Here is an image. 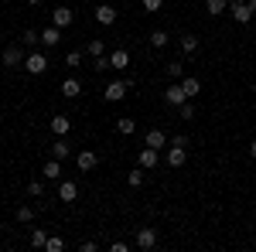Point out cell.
<instances>
[{
    "label": "cell",
    "mask_w": 256,
    "mask_h": 252,
    "mask_svg": "<svg viewBox=\"0 0 256 252\" xmlns=\"http://www.w3.org/2000/svg\"><path fill=\"white\" fill-rule=\"evenodd\" d=\"M28 3H31V7H41V3H44V0H28Z\"/></svg>",
    "instance_id": "obj_40"
},
{
    "label": "cell",
    "mask_w": 256,
    "mask_h": 252,
    "mask_svg": "<svg viewBox=\"0 0 256 252\" xmlns=\"http://www.w3.org/2000/svg\"><path fill=\"white\" fill-rule=\"evenodd\" d=\"M110 68H116V72H126V68H130V51H126V48H116V51H110Z\"/></svg>",
    "instance_id": "obj_13"
},
{
    "label": "cell",
    "mask_w": 256,
    "mask_h": 252,
    "mask_svg": "<svg viewBox=\"0 0 256 252\" xmlns=\"http://www.w3.org/2000/svg\"><path fill=\"white\" fill-rule=\"evenodd\" d=\"M110 252H130V246H126V242H120V239H116V242L110 246Z\"/></svg>",
    "instance_id": "obj_37"
},
{
    "label": "cell",
    "mask_w": 256,
    "mask_h": 252,
    "mask_svg": "<svg viewBox=\"0 0 256 252\" xmlns=\"http://www.w3.org/2000/svg\"><path fill=\"white\" fill-rule=\"evenodd\" d=\"M58 41H62V27H55V24L41 27V48H55Z\"/></svg>",
    "instance_id": "obj_15"
},
{
    "label": "cell",
    "mask_w": 256,
    "mask_h": 252,
    "mask_svg": "<svg viewBox=\"0 0 256 252\" xmlns=\"http://www.w3.org/2000/svg\"><path fill=\"white\" fill-rule=\"evenodd\" d=\"M18 222L20 225H31V222H34V208H31V205H20L18 208Z\"/></svg>",
    "instance_id": "obj_29"
},
{
    "label": "cell",
    "mask_w": 256,
    "mask_h": 252,
    "mask_svg": "<svg viewBox=\"0 0 256 252\" xmlns=\"http://www.w3.org/2000/svg\"><path fill=\"white\" fill-rule=\"evenodd\" d=\"M229 14H232L236 24H250V20H253V10H250L246 0H229Z\"/></svg>",
    "instance_id": "obj_4"
},
{
    "label": "cell",
    "mask_w": 256,
    "mask_h": 252,
    "mask_svg": "<svg viewBox=\"0 0 256 252\" xmlns=\"http://www.w3.org/2000/svg\"><path fill=\"white\" fill-rule=\"evenodd\" d=\"M158 246V229H137V249L150 252Z\"/></svg>",
    "instance_id": "obj_11"
},
{
    "label": "cell",
    "mask_w": 256,
    "mask_h": 252,
    "mask_svg": "<svg viewBox=\"0 0 256 252\" xmlns=\"http://www.w3.org/2000/svg\"><path fill=\"white\" fill-rule=\"evenodd\" d=\"M65 65H68V68H79L82 65V51H68V55H65Z\"/></svg>",
    "instance_id": "obj_33"
},
{
    "label": "cell",
    "mask_w": 256,
    "mask_h": 252,
    "mask_svg": "<svg viewBox=\"0 0 256 252\" xmlns=\"http://www.w3.org/2000/svg\"><path fill=\"white\" fill-rule=\"evenodd\" d=\"M48 154L55 157V160H65V157L72 154V147H68V136H55V143L48 147Z\"/></svg>",
    "instance_id": "obj_16"
},
{
    "label": "cell",
    "mask_w": 256,
    "mask_h": 252,
    "mask_svg": "<svg viewBox=\"0 0 256 252\" xmlns=\"http://www.w3.org/2000/svg\"><path fill=\"white\" fill-rule=\"evenodd\" d=\"M137 164L144 167V171H154V167L160 164V150H154V147H144V150L137 154Z\"/></svg>",
    "instance_id": "obj_7"
},
{
    "label": "cell",
    "mask_w": 256,
    "mask_h": 252,
    "mask_svg": "<svg viewBox=\"0 0 256 252\" xmlns=\"http://www.w3.org/2000/svg\"><path fill=\"white\" fill-rule=\"evenodd\" d=\"M164 160H168V167H171V171L184 167V164H188V147H174V143H168V154H164Z\"/></svg>",
    "instance_id": "obj_3"
},
{
    "label": "cell",
    "mask_w": 256,
    "mask_h": 252,
    "mask_svg": "<svg viewBox=\"0 0 256 252\" xmlns=\"http://www.w3.org/2000/svg\"><path fill=\"white\" fill-rule=\"evenodd\" d=\"M48 65H52V61H48L44 51H28V58H24V72H28V75H44Z\"/></svg>",
    "instance_id": "obj_2"
},
{
    "label": "cell",
    "mask_w": 256,
    "mask_h": 252,
    "mask_svg": "<svg viewBox=\"0 0 256 252\" xmlns=\"http://www.w3.org/2000/svg\"><path fill=\"white\" fill-rule=\"evenodd\" d=\"M62 96L65 99H79L82 96V82L79 78H65V82H62Z\"/></svg>",
    "instance_id": "obj_19"
},
{
    "label": "cell",
    "mask_w": 256,
    "mask_h": 252,
    "mask_svg": "<svg viewBox=\"0 0 256 252\" xmlns=\"http://www.w3.org/2000/svg\"><path fill=\"white\" fill-rule=\"evenodd\" d=\"M164 72H168L171 82H181V78H184V65H181V61H171V65H164Z\"/></svg>",
    "instance_id": "obj_25"
},
{
    "label": "cell",
    "mask_w": 256,
    "mask_h": 252,
    "mask_svg": "<svg viewBox=\"0 0 256 252\" xmlns=\"http://www.w3.org/2000/svg\"><path fill=\"white\" fill-rule=\"evenodd\" d=\"M76 198H79V184H76V181H58V201L72 205Z\"/></svg>",
    "instance_id": "obj_12"
},
{
    "label": "cell",
    "mask_w": 256,
    "mask_h": 252,
    "mask_svg": "<svg viewBox=\"0 0 256 252\" xmlns=\"http://www.w3.org/2000/svg\"><path fill=\"white\" fill-rule=\"evenodd\" d=\"M41 177H44V181H62V160L48 157V160H44V167H41Z\"/></svg>",
    "instance_id": "obj_17"
},
{
    "label": "cell",
    "mask_w": 256,
    "mask_h": 252,
    "mask_svg": "<svg viewBox=\"0 0 256 252\" xmlns=\"http://www.w3.org/2000/svg\"><path fill=\"white\" fill-rule=\"evenodd\" d=\"M20 44H24V48H38V44H41V31H34V27H28V31L20 34Z\"/></svg>",
    "instance_id": "obj_23"
},
{
    "label": "cell",
    "mask_w": 256,
    "mask_h": 252,
    "mask_svg": "<svg viewBox=\"0 0 256 252\" xmlns=\"http://www.w3.org/2000/svg\"><path fill=\"white\" fill-rule=\"evenodd\" d=\"M44 249H48V252H62V249H65V239H62V235H48Z\"/></svg>",
    "instance_id": "obj_31"
},
{
    "label": "cell",
    "mask_w": 256,
    "mask_h": 252,
    "mask_svg": "<svg viewBox=\"0 0 256 252\" xmlns=\"http://www.w3.org/2000/svg\"><path fill=\"white\" fill-rule=\"evenodd\" d=\"M92 17H96L102 27H113V24H116V7H113V3H99L96 10H92Z\"/></svg>",
    "instance_id": "obj_6"
},
{
    "label": "cell",
    "mask_w": 256,
    "mask_h": 252,
    "mask_svg": "<svg viewBox=\"0 0 256 252\" xmlns=\"http://www.w3.org/2000/svg\"><path fill=\"white\" fill-rule=\"evenodd\" d=\"M140 3H144V10H147V14H158L160 7H164V0H140Z\"/></svg>",
    "instance_id": "obj_35"
},
{
    "label": "cell",
    "mask_w": 256,
    "mask_h": 252,
    "mask_svg": "<svg viewBox=\"0 0 256 252\" xmlns=\"http://www.w3.org/2000/svg\"><path fill=\"white\" fill-rule=\"evenodd\" d=\"M246 3H250V10H253V14H256V0H246Z\"/></svg>",
    "instance_id": "obj_41"
},
{
    "label": "cell",
    "mask_w": 256,
    "mask_h": 252,
    "mask_svg": "<svg viewBox=\"0 0 256 252\" xmlns=\"http://www.w3.org/2000/svg\"><path fill=\"white\" fill-rule=\"evenodd\" d=\"M181 89H184V96H188V99H195L198 92H202V78L184 75V78H181Z\"/></svg>",
    "instance_id": "obj_20"
},
{
    "label": "cell",
    "mask_w": 256,
    "mask_h": 252,
    "mask_svg": "<svg viewBox=\"0 0 256 252\" xmlns=\"http://www.w3.org/2000/svg\"><path fill=\"white\" fill-rule=\"evenodd\" d=\"M250 157H253V160H256V140H253V143H250Z\"/></svg>",
    "instance_id": "obj_39"
},
{
    "label": "cell",
    "mask_w": 256,
    "mask_h": 252,
    "mask_svg": "<svg viewBox=\"0 0 256 252\" xmlns=\"http://www.w3.org/2000/svg\"><path fill=\"white\" fill-rule=\"evenodd\" d=\"M229 10V0H205V14L208 17H218V14H226Z\"/></svg>",
    "instance_id": "obj_22"
},
{
    "label": "cell",
    "mask_w": 256,
    "mask_h": 252,
    "mask_svg": "<svg viewBox=\"0 0 256 252\" xmlns=\"http://www.w3.org/2000/svg\"><path fill=\"white\" fill-rule=\"evenodd\" d=\"M168 143H174V147H188V136H184V133H178L174 140H168Z\"/></svg>",
    "instance_id": "obj_38"
},
{
    "label": "cell",
    "mask_w": 256,
    "mask_h": 252,
    "mask_svg": "<svg viewBox=\"0 0 256 252\" xmlns=\"http://www.w3.org/2000/svg\"><path fill=\"white\" fill-rule=\"evenodd\" d=\"M144 174H147V171H144V167L137 164V167L126 174V184H130V188H140V184H144Z\"/></svg>",
    "instance_id": "obj_28"
},
{
    "label": "cell",
    "mask_w": 256,
    "mask_h": 252,
    "mask_svg": "<svg viewBox=\"0 0 256 252\" xmlns=\"http://www.w3.org/2000/svg\"><path fill=\"white\" fill-rule=\"evenodd\" d=\"M168 41H171V34L168 31H150V48H168Z\"/></svg>",
    "instance_id": "obj_26"
},
{
    "label": "cell",
    "mask_w": 256,
    "mask_h": 252,
    "mask_svg": "<svg viewBox=\"0 0 256 252\" xmlns=\"http://www.w3.org/2000/svg\"><path fill=\"white\" fill-rule=\"evenodd\" d=\"M144 147L164 150V147H168V133H164V130H147V140H144Z\"/></svg>",
    "instance_id": "obj_18"
},
{
    "label": "cell",
    "mask_w": 256,
    "mask_h": 252,
    "mask_svg": "<svg viewBox=\"0 0 256 252\" xmlns=\"http://www.w3.org/2000/svg\"><path fill=\"white\" fill-rule=\"evenodd\" d=\"M96 164H99V154H96V150H79V154H76V167H79L82 174H89Z\"/></svg>",
    "instance_id": "obj_8"
},
{
    "label": "cell",
    "mask_w": 256,
    "mask_h": 252,
    "mask_svg": "<svg viewBox=\"0 0 256 252\" xmlns=\"http://www.w3.org/2000/svg\"><path fill=\"white\" fill-rule=\"evenodd\" d=\"M28 194H31V198H41V194H44V184H41V181H31V184H28Z\"/></svg>",
    "instance_id": "obj_36"
},
{
    "label": "cell",
    "mask_w": 256,
    "mask_h": 252,
    "mask_svg": "<svg viewBox=\"0 0 256 252\" xmlns=\"http://www.w3.org/2000/svg\"><path fill=\"white\" fill-rule=\"evenodd\" d=\"M181 51H184V55H195L198 48H202V41H198V34H181Z\"/></svg>",
    "instance_id": "obj_21"
},
{
    "label": "cell",
    "mask_w": 256,
    "mask_h": 252,
    "mask_svg": "<svg viewBox=\"0 0 256 252\" xmlns=\"http://www.w3.org/2000/svg\"><path fill=\"white\" fill-rule=\"evenodd\" d=\"M164 102H168L171 109H178L181 102H188V96H184V89H181V82H171V85L164 89Z\"/></svg>",
    "instance_id": "obj_5"
},
{
    "label": "cell",
    "mask_w": 256,
    "mask_h": 252,
    "mask_svg": "<svg viewBox=\"0 0 256 252\" xmlns=\"http://www.w3.org/2000/svg\"><path fill=\"white\" fill-rule=\"evenodd\" d=\"M72 20H76V10H68V7H65V3H62V7H55V10H52V24H55V27H62V31H65V27H68V24H72Z\"/></svg>",
    "instance_id": "obj_9"
},
{
    "label": "cell",
    "mask_w": 256,
    "mask_h": 252,
    "mask_svg": "<svg viewBox=\"0 0 256 252\" xmlns=\"http://www.w3.org/2000/svg\"><path fill=\"white\" fill-rule=\"evenodd\" d=\"M48 126H52V133H55V136H68V133H72V119L65 116V113L52 116V123H48Z\"/></svg>",
    "instance_id": "obj_14"
},
{
    "label": "cell",
    "mask_w": 256,
    "mask_h": 252,
    "mask_svg": "<svg viewBox=\"0 0 256 252\" xmlns=\"http://www.w3.org/2000/svg\"><path fill=\"white\" fill-rule=\"evenodd\" d=\"M86 55H89V58L106 55V44H102V38H92V41H89V44H86Z\"/></svg>",
    "instance_id": "obj_24"
},
{
    "label": "cell",
    "mask_w": 256,
    "mask_h": 252,
    "mask_svg": "<svg viewBox=\"0 0 256 252\" xmlns=\"http://www.w3.org/2000/svg\"><path fill=\"white\" fill-rule=\"evenodd\" d=\"M195 113H198V109H195V102H192V99L178 106V116H181V119H195Z\"/></svg>",
    "instance_id": "obj_30"
},
{
    "label": "cell",
    "mask_w": 256,
    "mask_h": 252,
    "mask_svg": "<svg viewBox=\"0 0 256 252\" xmlns=\"http://www.w3.org/2000/svg\"><path fill=\"white\" fill-rule=\"evenodd\" d=\"M116 133L120 136H134L137 133V123H134V119H116Z\"/></svg>",
    "instance_id": "obj_27"
},
{
    "label": "cell",
    "mask_w": 256,
    "mask_h": 252,
    "mask_svg": "<svg viewBox=\"0 0 256 252\" xmlns=\"http://www.w3.org/2000/svg\"><path fill=\"white\" fill-rule=\"evenodd\" d=\"M110 68V55H99V58H92V72H106Z\"/></svg>",
    "instance_id": "obj_34"
},
{
    "label": "cell",
    "mask_w": 256,
    "mask_h": 252,
    "mask_svg": "<svg viewBox=\"0 0 256 252\" xmlns=\"http://www.w3.org/2000/svg\"><path fill=\"white\" fill-rule=\"evenodd\" d=\"M126 89H130V85H126V82H110V85H106V89H102V99H106V102H120V99L126 96Z\"/></svg>",
    "instance_id": "obj_10"
},
{
    "label": "cell",
    "mask_w": 256,
    "mask_h": 252,
    "mask_svg": "<svg viewBox=\"0 0 256 252\" xmlns=\"http://www.w3.org/2000/svg\"><path fill=\"white\" fill-rule=\"evenodd\" d=\"M44 242H48V232H44V229H34V232H31V246H34V249H44Z\"/></svg>",
    "instance_id": "obj_32"
},
{
    "label": "cell",
    "mask_w": 256,
    "mask_h": 252,
    "mask_svg": "<svg viewBox=\"0 0 256 252\" xmlns=\"http://www.w3.org/2000/svg\"><path fill=\"white\" fill-rule=\"evenodd\" d=\"M24 58H28L24 44H7L4 55H0V65H7V68H24Z\"/></svg>",
    "instance_id": "obj_1"
}]
</instances>
